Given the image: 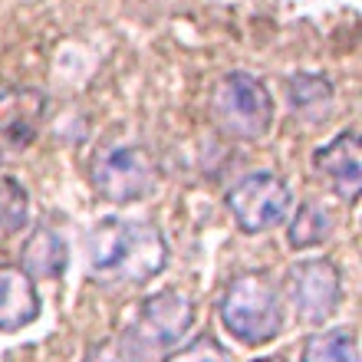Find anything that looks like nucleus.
<instances>
[{"instance_id": "obj_1", "label": "nucleus", "mask_w": 362, "mask_h": 362, "mask_svg": "<svg viewBox=\"0 0 362 362\" xmlns=\"http://www.w3.org/2000/svg\"><path fill=\"white\" fill-rule=\"evenodd\" d=\"M89 274L103 284L139 286L165 274L168 240L148 221L99 218L83 238Z\"/></svg>"}, {"instance_id": "obj_2", "label": "nucleus", "mask_w": 362, "mask_h": 362, "mask_svg": "<svg viewBox=\"0 0 362 362\" xmlns=\"http://www.w3.org/2000/svg\"><path fill=\"white\" fill-rule=\"evenodd\" d=\"M218 316L240 346L260 349L284 333L286 313L276 284L264 274L234 276L218 300Z\"/></svg>"}, {"instance_id": "obj_3", "label": "nucleus", "mask_w": 362, "mask_h": 362, "mask_svg": "<svg viewBox=\"0 0 362 362\" xmlns=\"http://www.w3.org/2000/svg\"><path fill=\"white\" fill-rule=\"evenodd\" d=\"M211 122L218 125L228 139L238 142H260L274 129V95L267 83L257 79L247 69H230L211 86L208 95Z\"/></svg>"}, {"instance_id": "obj_4", "label": "nucleus", "mask_w": 362, "mask_h": 362, "mask_svg": "<svg viewBox=\"0 0 362 362\" xmlns=\"http://www.w3.org/2000/svg\"><path fill=\"white\" fill-rule=\"evenodd\" d=\"M93 191L109 204H139L158 188V162L139 142L103 145L89 162Z\"/></svg>"}, {"instance_id": "obj_5", "label": "nucleus", "mask_w": 362, "mask_h": 362, "mask_svg": "<svg viewBox=\"0 0 362 362\" xmlns=\"http://www.w3.org/2000/svg\"><path fill=\"white\" fill-rule=\"evenodd\" d=\"M194 320H198V306H194L188 290L165 286L139 303V313H135L132 326L125 329V336L142 353L145 349H175L191 333Z\"/></svg>"}, {"instance_id": "obj_6", "label": "nucleus", "mask_w": 362, "mask_h": 362, "mask_svg": "<svg viewBox=\"0 0 362 362\" xmlns=\"http://www.w3.org/2000/svg\"><path fill=\"white\" fill-rule=\"evenodd\" d=\"M224 204L244 234H264L286 221L293 208V191L276 172H247L228 188Z\"/></svg>"}, {"instance_id": "obj_7", "label": "nucleus", "mask_w": 362, "mask_h": 362, "mask_svg": "<svg viewBox=\"0 0 362 362\" xmlns=\"http://www.w3.org/2000/svg\"><path fill=\"white\" fill-rule=\"evenodd\" d=\"M290 303L296 320L320 326L343 303V270L329 257H303L290 267Z\"/></svg>"}, {"instance_id": "obj_8", "label": "nucleus", "mask_w": 362, "mask_h": 362, "mask_svg": "<svg viewBox=\"0 0 362 362\" xmlns=\"http://www.w3.org/2000/svg\"><path fill=\"white\" fill-rule=\"evenodd\" d=\"M49 95L37 86L0 89V152H23L37 142L47 122Z\"/></svg>"}, {"instance_id": "obj_9", "label": "nucleus", "mask_w": 362, "mask_h": 362, "mask_svg": "<svg viewBox=\"0 0 362 362\" xmlns=\"http://www.w3.org/2000/svg\"><path fill=\"white\" fill-rule=\"evenodd\" d=\"M313 172L329 185L339 201L356 204L362 191V142L356 129H346L313 152Z\"/></svg>"}, {"instance_id": "obj_10", "label": "nucleus", "mask_w": 362, "mask_h": 362, "mask_svg": "<svg viewBox=\"0 0 362 362\" xmlns=\"http://www.w3.org/2000/svg\"><path fill=\"white\" fill-rule=\"evenodd\" d=\"M43 313L37 280L27 276L17 264L0 260V333H20L37 323Z\"/></svg>"}, {"instance_id": "obj_11", "label": "nucleus", "mask_w": 362, "mask_h": 362, "mask_svg": "<svg viewBox=\"0 0 362 362\" xmlns=\"http://www.w3.org/2000/svg\"><path fill=\"white\" fill-rule=\"evenodd\" d=\"M20 270L33 280H59L69 267V247L63 234L49 224H40L27 234L20 247Z\"/></svg>"}, {"instance_id": "obj_12", "label": "nucleus", "mask_w": 362, "mask_h": 362, "mask_svg": "<svg viewBox=\"0 0 362 362\" xmlns=\"http://www.w3.org/2000/svg\"><path fill=\"white\" fill-rule=\"evenodd\" d=\"M286 105L306 125H323L336 105L333 79L326 73H310V69L286 76Z\"/></svg>"}, {"instance_id": "obj_13", "label": "nucleus", "mask_w": 362, "mask_h": 362, "mask_svg": "<svg viewBox=\"0 0 362 362\" xmlns=\"http://www.w3.org/2000/svg\"><path fill=\"white\" fill-rule=\"evenodd\" d=\"M333 234H336L333 208L320 198H310L293 211L290 228H286V244L293 250H313L323 247L326 240H333Z\"/></svg>"}, {"instance_id": "obj_14", "label": "nucleus", "mask_w": 362, "mask_h": 362, "mask_svg": "<svg viewBox=\"0 0 362 362\" xmlns=\"http://www.w3.org/2000/svg\"><path fill=\"white\" fill-rule=\"evenodd\" d=\"M300 362H359V343L353 329H326L303 343Z\"/></svg>"}, {"instance_id": "obj_15", "label": "nucleus", "mask_w": 362, "mask_h": 362, "mask_svg": "<svg viewBox=\"0 0 362 362\" xmlns=\"http://www.w3.org/2000/svg\"><path fill=\"white\" fill-rule=\"evenodd\" d=\"M30 221V191L13 175H0V240L13 238Z\"/></svg>"}, {"instance_id": "obj_16", "label": "nucleus", "mask_w": 362, "mask_h": 362, "mask_svg": "<svg viewBox=\"0 0 362 362\" xmlns=\"http://www.w3.org/2000/svg\"><path fill=\"white\" fill-rule=\"evenodd\" d=\"M162 362H230V353L224 349L218 336L201 333L194 339H188L185 346H175L165 353Z\"/></svg>"}, {"instance_id": "obj_17", "label": "nucleus", "mask_w": 362, "mask_h": 362, "mask_svg": "<svg viewBox=\"0 0 362 362\" xmlns=\"http://www.w3.org/2000/svg\"><path fill=\"white\" fill-rule=\"evenodd\" d=\"M83 362H145L142 349L129 339V336H109V339H99L86 349Z\"/></svg>"}, {"instance_id": "obj_18", "label": "nucleus", "mask_w": 362, "mask_h": 362, "mask_svg": "<svg viewBox=\"0 0 362 362\" xmlns=\"http://www.w3.org/2000/svg\"><path fill=\"white\" fill-rule=\"evenodd\" d=\"M254 362H286V359H280V356H264V359H254Z\"/></svg>"}, {"instance_id": "obj_19", "label": "nucleus", "mask_w": 362, "mask_h": 362, "mask_svg": "<svg viewBox=\"0 0 362 362\" xmlns=\"http://www.w3.org/2000/svg\"><path fill=\"white\" fill-rule=\"evenodd\" d=\"M0 165H4V152H0Z\"/></svg>"}]
</instances>
